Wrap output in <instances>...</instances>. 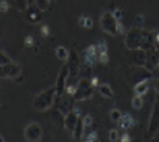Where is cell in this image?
Here are the masks:
<instances>
[{"label": "cell", "instance_id": "1", "mask_svg": "<svg viewBox=\"0 0 159 142\" xmlns=\"http://www.w3.org/2000/svg\"><path fill=\"white\" fill-rule=\"evenodd\" d=\"M56 101V88H49V89L40 92L39 95H36L33 99V108L39 112H44L50 109L55 105Z\"/></svg>", "mask_w": 159, "mask_h": 142}, {"label": "cell", "instance_id": "2", "mask_svg": "<svg viewBox=\"0 0 159 142\" xmlns=\"http://www.w3.org/2000/svg\"><path fill=\"white\" fill-rule=\"evenodd\" d=\"M93 89L95 88L92 86V83H90V80L88 78L79 79V83L73 94L75 101H86V99H89L93 95Z\"/></svg>", "mask_w": 159, "mask_h": 142}, {"label": "cell", "instance_id": "3", "mask_svg": "<svg viewBox=\"0 0 159 142\" xmlns=\"http://www.w3.org/2000/svg\"><path fill=\"white\" fill-rule=\"evenodd\" d=\"M118 23H119V20L116 19L112 11H105L100 16V26H102V29L106 33L112 34V36L118 34Z\"/></svg>", "mask_w": 159, "mask_h": 142}, {"label": "cell", "instance_id": "4", "mask_svg": "<svg viewBox=\"0 0 159 142\" xmlns=\"http://www.w3.org/2000/svg\"><path fill=\"white\" fill-rule=\"evenodd\" d=\"M142 30L143 29H139V27H135L133 26L130 30L126 32V36H125V48L128 50H132V49H138L141 48V43H142Z\"/></svg>", "mask_w": 159, "mask_h": 142}, {"label": "cell", "instance_id": "5", "mask_svg": "<svg viewBox=\"0 0 159 142\" xmlns=\"http://www.w3.org/2000/svg\"><path fill=\"white\" fill-rule=\"evenodd\" d=\"M55 105H56V109L60 111L63 115H67V113L73 111L75 108V98L73 95L70 94H63L62 96H56V101H55Z\"/></svg>", "mask_w": 159, "mask_h": 142}, {"label": "cell", "instance_id": "6", "mask_svg": "<svg viewBox=\"0 0 159 142\" xmlns=\"http://www.w3.org/2000/svg\"><path fill=\"white\" fill-rule=\"evenodd\" d=\"M158 134H159V101L153 105V111H152L151 118H149V122H148L146 138L152 139V138H155Z\"/></svg>", "mask_w": 159, "mask_h": 142}, {"label": "cell", "instance_id": "7", "mask_svg": "<svg viewBox=\"0 0 159 142\" xmlns=\"http://www.w3.org/2000/svg\"><path fill=\"white\" fill-rule=\"evenodd\" d=\"M151 78H152V72L148 71L145 66H133L128 72V79L132 82V85L141 82L143 79H151Z\"/></svg>", "mask_w": 159, "mask_h": 142}, {"label": "cell", "instance_id": "8", "mask_svg": "<svg viewBox=\"0 0 159 142\" xmlns=\"http://www.w3.org/2000/svg\"><path fill=\"white\" fill-rule=\"evenodd\" d=\"M80 60L83 65H88V66H95V65L99 62V55H98V49L96 45H92L86 48L83 52H82V56Z\"/></svg>", "mask_w": 159, "mask_h": 142}, {"label": "cell", "instance_id": "9", "mask_svg": "<svg viewBox=\"0 0 159 142\" xmlns=\"http://www.w3.org/2000/svg\"><path fill=\"white\" fill-rule=\"evenodd\" d=\"M43 136V129L37 122H32L25 128V138L30 142H37L40 141Z\"/></svg>", "mask_w": 159, "mask_h": 142}, {"label": "cell", "instance_id": "10", "mask_svg": "<svg viewBox=\"0 0 159 142\" xmlns=\"http://www.w3.org/2000/svg\"><path fill=\"white\" fill-rule=\"evenodd\" d=\"M159 66V50L153 46V48L146 50V60H145V67L151 71L152 73L155 72V69H158Z\"/></svg>", "mask_w": 159, "mask_h": 142}, {"label": "cell", "instance_id": "11", "mask_svg": "<svg viewBox=\"0 0 159 142\" xmlns=\"http://www.w3.org/2000/svg\"><path fill=\"white\" fill-rule=\"evenodd\" d=\"M67 75H69V71H67V65L60 69L59 75L56 78V96H62L63 94H66V80H67Z\"/></svg>", "mask_w": 159, "mask_h": 142}, {"label": "cell", "instance_id": "12", "mask_svg": "<svg viewBox=\"0 0 159 142\" xmlns=\"http://www.w3.org/2000/svg\"><path fill=\"white\" fill-rule=\"evenodd\" d=\"M130 63L133 66H145V60H146V50L138 48V49H132L128 53Z\"/></svg>", "mask_w": 159, "mask_h": 142}, {"label": "cell", "instance_id": "13", "mask_svg": "<svg viewBox=\"0 0 159 142\" xmlns=\"http://www.w3.org/2000/svg\"><path fill=\"white\" fill-rule=\"evenodd\" d=\"M42 11L36 4H30L26 9V19L29 23H39L42 20Z\"/></svg>", "mask_w": 159, "mask_h": 142}, {"label": "cell", "instance_id": "14", "mask_svg": "<svg viewBox=\"0 0 159 142\" xmlns=\"http://www.w3.org/2000/svg\"><path fill=\"white\" fill-rule=\"evenodd\" d=\"M3 73L4 78H16L22 73V67L15 62H10V63L3 65Z\"/></svg>", "mask_w": 159, "mask_h": 142}, {"label": "cell", "instance_id": "15", "mask_svg": "<svg viewBox=\"0 0 159 142\" xmlns=\"http://www.w3.org/2000/svg\"><path fill=\"white\" fill-rule=\"evenodd\" d=\"M155 46V34L148 32V30H142V43H141V49L148 50V49Z\"/></svg>", "mask_w": 159, "mask_h": 142}, {"label": "cell", "instance_id": "16", "mask_svg": "<svg viewBox=\"0 0 159 142\" xmlns=\"http://www.w3.org/2000/svg\"><path fill=\"white\" fill-rule=\"evenodd\" d=\"M78 119H79V115L75 111H70V112L67 113V115H65V125L63 126L66 128L67 131L70 132H73V129H75V126H76V122H78Z\"/></svg>", "mask_w": 159, "mask_h": 142}, {"label": "cell", "instance_id": "17", "mask_svg": "<svg viewBox=\"0 0 159 142\" xmlns=\"http://www.w3.org/2000/svg\"><path fill=\"white\" fill-rule=\"evenodd\" d=\"M83 134H85V123H83V118L79 116V119H78V122H76V126H75L72 135H73L75 141H80V139L83 138Z\"/></svg>", "mask_w": 159, "mask_h": 142}, {"label": "cell", "instance_id": "18", "mask_svg": "<svg viewBox=\"0 0 159 142\" xmlns=\"http://www.w3.org/2000/svg\"><path fill=\"white\" fill-rule=\"evenodd\" d=\"M149 89V80L148 79H143V80H141V82H138L133 85V90H135V94L136 95H142L143 96L146 92H148Z\"/></svg>", "mask_w": 159, "mask_h": 142}, {"label": "cell", "instance_id": "19", "mask_svg": "<svg viewBox=\"0 0 159 142\" xmlns=\"http://www.w3.org/2000/svg\"><path fill=\"white\" fill-rule=\"evenodd\" d=\"M119 125H120L122 129L128 131V129H130V128L135 125V119H133L129 113H125V115L122 113V118H120V121H119Z\"/></svg>", "mask_w": 159, "mask_h": 142}, {"label": "cell", "instance_id": "20", "mask_svg": "<svg viewBox=\"0 0 159 142\" xmlns=\"http://www.w3.org/2000/svg\"><path fill=\"white\" fill-rule=\"evenodd\" d=\"M98 88H99V92H100V95H102V96L109 98V99H111V98H113V90H112V88L107 85V83H100Z\"/></svg>", "mask_w": 159, "mask_h": 142}, {"label": "cell", "instance_id": "21", "mask_svg": "<svg viewBox=\"0 0 159 142\" xmlns=\"http://www.w3.org/2000/svg\"><path fill=\"white\" fill-rule=\"evenodd\" d=\"M50 119H52L53 122H57V123H60V125H65V115H63L60 111H57V109L52 111V113H50Z\"/></svg>", "mask_w": 159, "mask_h": 142}, {"label": "cell", "instance_id": "22", "mask_svg": "<svg viewBox=\"0 0 159 142\" xmlns=\"http://www.w3.org/2000/svg\"><path fill=\"white\" fill-rule=\"evenodd\" d=\"M56 53V57L59 60H67V56H69V52H67L66 48H63V46H57L55 50Z\"/></svg>", "mask_w": 159, "mask_h": 142}, {"label": "cell", "instance_id": "23", "mask_svg": "<svg viewBox=\"0 0 159 142\" xmlns=\"http://www.w3.org/2000/svg\"><path fill=\"white\" fill-rule=\"evenodd\" d=\"M142 106H143V99H142V95H136L135 94V96L132 98V108L133 109H142Z\"/></svg>", "mask_w": 159, "mask_h": 142}, {"label": "cell", "instance_id": "24", "mask_svg": "<svg viewBox=\"0 0 159 142\" xmlns=\"http://www.w3.org/2000/svg\"><path fill=\"white\" fill-rule=\"evenodd\" d=\"M79 76L82 78H89L92 76V66H88V65H80V71H79Z\"/></svg>", "mask_w": 159, "mask_h": 142}, {"label": "cell", "instance_id": "25", "mask_svg": "<svg viewBox=\"0 0 159 142\" xmlns=\"http://www.w3.org/2000/svg\"><path fill=\"white\" fill-rule=\"evenodd\" d=\"M111 121L112 122H116L119 123V121H120V118H122V112L119 111V109H112L111 111Z\"/></svg>", "mask_w": 159, "mask_h": 142}, {"label": "cell", "instance_id": "26", "mask_svg": "<svg viewBox=\"0 0 159 142\" xmlns=\"http://www.w3.org/2000/svg\"><path fill=\"white\" fill-rule=\"evenodd\" d=\"M79 25L80 26H83L85 29H90V27L93 26V22L90 17H86V16H83V17H80V20H79Z\"/></svg>", "mask_w": 159, "mask_h": 142}, {"label": "cell", "instance_id": "27", "mask_svg": "<svg viewBox=\"0 0 159 142\" xmlns=\"http://www.w3.org/2000/svg\"><path fill=\"white\" fill-rule=\"evenodd\" d=\"M34 4H36L40 10H46V9L49 7L50 2H49V0H34Z\"/></svg>", "mask_w": 159, "mask_h": 142}, {"label": "cell", "instance_id": "28", "mask_svg": "<svg viewBox=\"0 0 159 142\" xmlns=\"http://www.w3.org/2000/svg\"><path fill=\"white\" fill-rule=\"evenodd\" d=\"M96 49H98V55L100 53H107V45L105 40H100L99 43L96 45Z\"/></svg>", "mask_w": 159, "mask_h": 142}, {"label": "cell", "instance_id": "29", "mask_svg": "<svg viewBox=\"0 0 159 142\" xmlns=\"http://www.w3.org/2000/svg\"><path fill=\"white\" fill-rule=\"evenodd\" d=\"M10 7V3H9L7 0H0V11L2 13H6Z\"/></svg>", "mask_w": 159, "mask_h": 142}, {"label": "cell", "instance_id": "30", "mask_svg": "<svg viewBox=\"0 0 159 142\" xmlns=\"http://www.w3.org/2000/svg\"><path fill=\"white\" fill-rule=\"evenodd\" d=\"M11 59L6 55V53H3L2 50H0V65H6V63H10Z\"/></svg>", "mask_w": 159, "mask_h": 142}, {"label": "cell", "instance_id": "31", "mask_svg": "<svg viewBox=\"0 0 159 142\" xmlns=\"http://www.w3.org/2000/svg\"><path fill=\"white\" fill-rule=\"evenodd\" d=\"M83 123H85V129L93 125V118L90 115H85L83 116Z\"/></svg>", "mask_w": 159, "mask_h": 142}, {"label": "cell", "instance_id": "32", "mask_svg": "<svg viewBox=\"0 0 159 142\" xmlns=\"http://www.w3.org/2000/svg\"><path fill=\"white\" fill-rule=\"evenodd\" d=\"M109 141H119V132L116 129L109 131Z\"/></svg>", "mask_w": 159, "mask_h": 142}, {"label": "cell", "instance_id": "33", "mask_svg": "<svg viewBox=\"0 0 159 142\" xmlns=\"http://www.w3.org/2000/svg\"><path fill=\"white\" fill-rule=\"evenodd\" d=\"M142 25H143V17H142V16H138V17H135L133 26H135V27H139V29H142Z\"/></svg>", "mask_w": 159, "mask_h": 142}, {"label": "cell", "instance_id": "34", "mask_svg": "<svg viewBox=\"0 0 159 142\" xmlns=\"http://www.w3.org/2000/svg\"><path fill=\"white\" fill-rule=\"evenodd\" d=\"M98 139V136H96V132H92L90 135H88L85 138V141H88V142H93V141H96Z\"/></svg>", "mask_w": 159, "mask_h": 142}, {"label": "cell", "instance_id": "35", "mask_svg": "<svg viewBox=\"0 0 159 142\" xmlns=\"http://www.w3.org/2000/svg\"><path fill=\"white\" fill-rule=\"evenodd\" d=\"M113 15H115V17H116L118 20H120V19H122V16H123V11L120 10V9H118V10L113 11Z\"/></svg>", "mask_w": 159, "mask_h": 142}, {"label": "cell", "instance_id": "36", "mask_svg": "<svg viewBox=\"0 0 159 142\" xmlns=\"http://www.w3.org/2000/svg\"><path fill=\"white\" fill-rule=\"evenodd\" d=\"M90 83H92L93 88H98V86H99V79L98 78H90Z\"/></svg>", "mask_w": 159, "mask_h": 142}, {"label": "cell", "instance_id": "37", "mask_svg": "<svg viewBox=\"0 0 159 142\" xmlns=\"http://www.w3.org/2000/svg\"><path fill=\"white\" fill-rule=\"evenodd\" d=\"M40 30H42V36H48L49 34V27L48 26H43Z\"/></svg>", "mask_w": 159, "mask_h": 142}, {"label": "cell", "instance_id": "38", "mask_svg": "<svg viewBox=\"0 0 159 142\" xmlns=\"http://www.w3.org/2000/svg\"><path fill=\"white\" fill-rule=\"evenodd\" d=\"M26 45L27 46H32V45H33V38H32V36H27V38H26Z\"/></svg>", "mask_w": 159, "mask_h": 142}, {"label": "cell", "instance_id": "39", "mask_svg": "<svg viewBox=\"0 0 159 142\" xmlns=\"http://www.w3.org/2000/svg\"><path fill=\"white\" fill-rule=\"evenodd\" d=\"M120 141H123V142H129V141H130V136H129L128 134H125V135L122 136V138H120Z\"/></svg>", "mask_w": 159, "mask_h": 142}, {"label": "cell", "instance_id": "40", "mask_svg": "<svg viewBox=\"0 0 159 142\" xmlns=\"http://www.w3.org/2000/svg\"><path fill=\"white\" fill-rule=\"evenodd\" d=\"M156 45H159V32L155 34V46Z\"/></svg>", "mask_w": 159, "mask_h": 142}, {"label": "cell", "instance_id": "41", "mask_svg": "<svg viewBox=\"0 0 159 142\" xmlns=\"http://www.w3.org/2000/svg\"><path fill=\"white\" fill-rule=\"evenodd\" d=\"M0 78H4V73H3V65H0Z\"/></svg>", "mask_w": 159, "mask_h": 142}, {"label": "cell", "instance_id": "42", "mask_svg": "<svg viewBox=\"0 0 159 142\" xmlns=\"http://www.w3.org/2000/svg\"><path fill=\"white\" fill-rule=\"evenodd\" d=\"M156 92H158V94H159V80H156Z\"/></svg>", "mask_w": 159, "mask_h": 142}, {"label": "cell", "instance_id": "43", "mask_svg": "<svg viewBox=\"0 0 159 142\" xmlns=\"http://www.w3.org/2000/svg\"><path fill=\"white\" fill-rule=\"evenodd\" d=\"M49 2H50V3H52V2H53V0H49Z\"/></svg>", "mask_w": 159, "mask_h": 142}]
</instances>
